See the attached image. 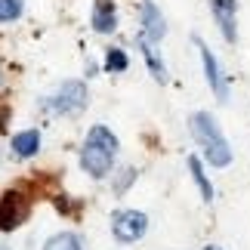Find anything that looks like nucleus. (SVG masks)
<instances>
[{"label": "nucleus", "instance_id": "obj_1", "mask_svg": "<svg viewBox=\"0 0 250 250\" xmlns=\"http://www.w3.org/2000/svg\"><path fill=\"white\" fill-rule=\"evenodd\" d=\"M114 155H118V136L108 127H93L86 142H83V148H81V167L90 176L102 179L111 170Z\"/></svg>", "mask_w": 250, "mask_h": 250}, {"label": "nucleus", "instance_id": "obj_2", "mask_svg": "<svg viewBox=\"0 0 250 250\" xmlns=\"http://www.w3.org/2000/svg\"><path fill=\"white\" fill-rule=\"evenodd\" d=\"M191 133H195V139L201 142V148H204V155L213 167H226L229 161H232V148H229L226 136L219 133L216 121L210 118L207 111L191 114Z\"/></svg>", "mask_w": 250, "mask_h": 250}, {"label": "nucleus", "instance_id": "obj_3", "mask_svg": "<svg viewBox=\"0 0 250 250\" xmlns=\"http://www.w3.org/2000/svg\"><path fill=\"white\" fill-rule=\"evenodd\" d=\"M146 229H148V219L139 210H118L111 216V232L118 241H136V238L146 235Z\"/></svg>", "mask_w": 250, "mask_h": 250}, {"label": "nucleus", "instance_id": "obj_4", "mask_svg": "<svg viewBox=\"0 0 250 250\" xmlns=\"http://www.w3.org/2000/svg\"><path fill=\"white\" fill-rule=\"evenodd\" d=\"M28 201L19 191H3L0 195V232H13L28 219Z\"/></svg>", "mask_w": 250, "mask_h": 250}, {"label": "nucleus", "instance_id": "obj_5", "mask_svg": "<svg viewBox=\"0 0 250 250\" xmlns=\"http://www.w3.org/2000/svg\"><path fill=\"white\" fill-rule=\"evenodd\" d=\"M83 105H86V86L78 83V81L62 83L59 90L53 93V99H50V108L62 111V114H74V111H81Z\"/></svg>", "mask_w": 250, "mask_h": 250}, {"label": "nucleus", "instance_id": "obj_6", "mask_svg": "<svg viewBox=\"0 0 250 250\" xmlns=\"http://www.w3.org/2000/svg\"><path fill=\"white\" fill-rule=\"evenodd\" d=\"M195 46L201 50V62H204V71H207V83H210V90H213L219 99H229V86H226V78L219 74V62L213 59V53L207 50V43L201 41V37H195Z\"/></svg>", "mask_w": 250, "mask_h": 250}, {"label": "nucleus", "instance_id": "obj_7", "mask_svg": "<svg viewBox=\"0 0 250 250\" xmlns=\"http://www.w3.org/2000/svg\"><path fill=\"white\" fill-rule=\"evenodd\" d=\"M164 34H167V25H164L161 9L151 3V0H146V3H142V41L155 43V41H161Z\"/></svg>", "mask_w": 250, "mask_h": 250}, {"label": "nucleus", "instance_id": "obj_8", "mask_svg": "<svg viewBox=\"0 0 250 250\" xmlns=\"http://www.w3.org/2000/svg\"><path fill=\"white\" fill-rule=\"evenodd\" d=\"M210 9H213V16H216V22L219 28H223V37L229 43L238 37L235 31V13H238V0H210Z\"/></svg>", "mask_w": 250, "mask_h": 250}, {"label": "nucleus", "instance_id": "obj_9", "mask_svg": "<svg viewBox=\"0 0 250 250\" xmlns=\"http://www.w3.org/2000/svg\"><path fill=\"white\" fill-rule=\"evenodd\" d=\"M93 28L99 34H108L118 28V13H114V6H111V0H99L93 9Z\"/></svg>", "mask_w": 250, "mask_h": 250}, {"label": "nucleus", "instance_id": "obj_10", "mask_svg": "<svg viewBox=\"0 0 250 250\" xmlns=\"http://www.w3.org/2000/svg\"><path fill=\"white\" fill-rule=\"evenodd\" d=\"M37 148H41V133L37 130H25V133H16L13 136L16 158H31V155H37Z\"/></svg>", "mask_w": 250, "mask_h": 250}, {"label": "nucleus", "instance_id": "obj_11", "mask_svg": "<svg viewBox=\"0 0 250 250\" xmlns=\"http://www.w3.org/2000/svg\"><path fill=\"white\" fill-rule=\"evenodd\" d=\"M188 170H191V176H195V182H198L204 201H213V186L207 182V176H204V170H201V161L198 158H188Z\"/></svg>", "mask_w": 250, "mask_h": 250}, {"label": "nucleus", "instance_id": "obj_12", "mask_svg": "<svg viewBox=\"0 0 250 250\" xmlns=\"http://www.w3.org/2000/svg\"><path fill=\"white\" fill-rule=\"evenodd\" d=\"M43 250H81V241H78V235H71V232H62V235L50 238Z\"/></svg>", "mask_w": 250, "mask_h": 250}, {"label": "nucleus", "instance_id": "obj_13", "mask_svg": "<svg viewBox=\"0 0 250 250\" xmlns=\"http://www.w3.org/2000/svg\"><path fill=\"white\" fill-rule=\"evenodd\" d=\"M142 53H146V59H148V65H151V74H155L158 81H167L164 62H158V56H155V50H151V43H148V41H142Z\"/></svg>", "mask_w": 250, "mask_h": 250}, {"label": "nucleus", "instance_id": "obj_14", "mask_svg": "<svg viewBox=\"0 0 250 250\" xmlns=\"http://www.w3.org/2000/svg\"><path fill=\"white\" fill-rule=\"evenodd\" d=\"M22 16V0H0V22H13Z\"/></svg>", "mask_w": 250, "mask_h": 250}, {"label": "nucleus", "instance_id": "obj_15", "mask_svg": "<svg viewBox=\"0 0 250 250\" xmlns=\"http://www.w3.org/2000/svg\"><path fill=\"white\" fill-rule=\"evenodd\" d=\"M105 68L108 71H124L127 68V56H124V50H108V56H105Z\"/></svg>", "mask_w": 250, "mask_h": 250}, {"label": "nucleus", "instance_id": "obj_16", "mask_svg": "<svg viewBox=\"0 0 250 250\" xmlns=\"http://www.w3.org/2000/svg\"><path fill=\"white\" fill-rule=\"evenodd\" d=\"M204 250H219V247H204Z\"/></svg>", "mask_w": 250, "mask_h": 250}]
</instances>
